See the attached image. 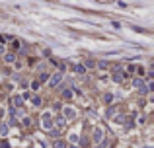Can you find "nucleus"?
Returning a JSON list of instances; mask_svg holds the SVG:
<instances>
[{
	"mask_svg": "<svg viewBox=\"0 0 154 148\" xmlns=\"http://www.w3.org/2000/svg\"><path fill=\"white\" fill-rule=\"evenodd\" d=\"M4 61H6L8 64L14 63V61H16V55H14V53H6V55H4Z\"/></svg>",
	"mask_w": 154,
	"mask_h": 148,
	"instance_id": "nucleus-9",
	"label": "nucleus"
},
{
	"mask_svg": "<svg viewBox=\"0 0 154 148\" xmlns=\"http://www.w3.org/2000/svg\"><path fill=\"white\" fill-rule=\"evenodd\" d=\"M8 133V125L6 123H0V135H6Z\"/></svg>",
	"mask_w": 154,
	"mask_h": 148,
	"instance_id": "nucleus-14",
	"label": "nucleus"
},
{
	"mask_svg": "<svg viewBox=\"0 0 154 148\" xmlns=\"http://www.w3.org/2000/svg\"><path fill=\"white\" fill-rule=\"evenodd\" d=\"M78 138H80V137H78V135H70V142L74 144V142H78Z\"/></svg>",
	"mask_w": 154,
	"mask_h": 148,
	"instance_id": "nucleus-18",
	"label": "nucleus"
},
{
	"mask_svg": "<svg viewBox=\"0 0 154 148\" xmlns=\"http://www.w3.org/2000/svg\"><path fill=\"white\" fill-rule=\"evenodd\" d=\"M12 47H14V49H18V47H20V43L16 41V39H12Z\"/></svg>",
	"mask_w": 154,
	"mask_h": 148,
	"instance_id": "nucleus-23",
	"label": "nucleus"
},
{
	"mask_svg": "<svg viewBox=\"0 0 154 148\" xmlns=\"http://www.w3.org/2000/svg\"><path fill=\"white\" fill-rule=\"evenodd\" d=\"M72 70H74V72H76V74H84V72H86V68H84V64H74V66H72Z\"/></svg>",
	"mask_w": 154,
	"mask_h": 148,
	"instance_id": "nucleus-8",
	"label": "nucleus"
},
{
	"mask_svg": "<svg viewBox=\"0 0 154 148\" xmlns=\"http://www.w3.org/2000/svg\"><path fill=\"white\" fill-rule=\"evenodd\" d=\"M113 80H115V82H123V80H125V72H123L121 68H117V70H115V74H113Z\"/></svg>",
	"mask_w": 154,
	"mask_h": 148,
	"instance_id": "nucleus-4",
	"label": "nucleus"
},
{
	"mask_svg": "<svg viewBox=\"0 0 154 148\" xmlns=\"http://www.w3.org/2000/svg\"><path fill=\"white\" fill-rule=\"evenodd\" d=\"M103 99H105V103H109L111 99H113V95H111V94H105V97H103Z\"/></svg>",
	"mask_w": 154,
	"mask_h": 148,
	"instance_id": "nucleus-21",
	"label": "nucleus"
},
{
	"mask_svg": "<svg viewBox=\"0 0 154 148\" xmlns=\"http://www.w3.org/2000/svg\"><path fill=\"white\" fill-rule=\"evenodd\" d=\"M63 113H65V119H72V117L76 115V111H74V109H72V107H65V109H63Z\"/></svg>",
	"mask_w": 154,
	"mask_h": 148,
	"instance_id": "nucleus-5",
	"label": "nucleus"
},
{
	"mask_svg": "<svg viewBox=\"0 0 154 148\" xmlns=\"http://www.w3.org/2000/svg\"><path fill=\"white\" fill-rule=\"evenodd\" d=\"M133 86L139 90V94H146V84H144L143 78H135V80H133Z\"/></svg>",
	"mask_w": 154,
	"mask_h": 148,
	"instance_id": "nucleus-2",
	"label": "nucleus"
},
{
	"mask_svg": "<svg viewBox=\"0 0 154 148\" xmlns=\"http://www.w3.org/2000/svg\"><path fill=\"white\" fill-rule=\"evenodd\" d=\"M41 127L45 131H53V121H51V113H43L41 117Z\"/></svg>",
	"mask_w": 154,
	"mask_h": 148,
	"instance_id": "nucleus-1",
	"label": "nucleus"
},
{
	"mask_svg": "<svg viewBox=\"0 0 154 148\" xmlns=\"http://www.w3.org/2000/svg\"><path fill=\"white\" fill-rule=\"evenodd\" d=\"M31 90H39V82H37V80L31 82Z\"/></svg>",
	"mask_w": 154,
	"mask_h": 148,
	"instance_id": "nucleus-22",
	"label": "nucleus"
},
{
	"mask_svg": "<svg viewBox=\"0 0 154 148\" xmlns=\"http://www.w3.org/2000/svg\"><path fill=\"white\" fill-rule=\"evenodd\" d=\"M0 55H6V49H4V45H0Z\"/></svg>",
	"mask_w": 154,
	"mask_h": 148,
	"instance_id": "nucleus-24",
	"label": "nucleus"
},
{
	"mask_svg": "<svg viewBox=\"0 0 154 148\" xmlns=\"http://www.w3.org/2000/svg\"><path fill=\"white\" fill-rule=\"evenodd\" d=\"M61 80H63V72H57V74H53V76L49 78V86H51V88H57V86L61 84Z\"/></svg>",
	"mask_w": 154,
	"mask_h": 148,
	"instance_id": "nucleus-3",
	"label": "nucleus"
},
{
	"mask_svg": "<svg viewBox=\"0 0 154 148\" xmlns=\"http://www.w3.org/2000/svg\"><path fill=\"white\" fill-rule=\"evenodd\" d=\"M101 140H103V131H101V129H96V131H94V142L98 144Z\"/></svg>",
	"mask_w": 154,
	"mask_h": 148,
	"instance_id": "nucleus-6",
	"label": "nucleus"
},
{
	"mask_svg": "<svg viewBox=\"0 0 154 148\" xmlns=\"http://www.w3.org/2000/svg\"><path fill=\"white\" fill-rule=\"evenodd\" d=\"M63 97L65 99H70L72 97V90H63Z\"/></svg>",
	"mask_w": 154,
	"mask_h": 148,
	"instance_id": "nucleus-13",
	"label": "nucleus"
},
{
	"mask_svg": "<svg viewBox=\"0 0 154 148\" xmlns=\"http://www.w3.org/2000/svg\"><path fill=\"white\" fill-rule=\"evenodd\" d=\"M47 80H49V74L43 72V74H41V82H47Z\"/></svg>",
	"mask_w": 154,
	"mask_h": 148,
	"instance_id": "nucleus-20",
	"label": "nucleus"
},
{
	"mask_svg": "<svg viewBox=\"0 0 154 148\" xmlns=\"http://www.w3.org/2000/svg\"><path fill=\"white\" fill-rule=\"evenodd\" d=\"M10 144H8V140H0V148H8Z\"/></svg>",
	"mask_w": 154,
	"mask_h": 148,
	"instance_id": "nucleus-19",
	"label": "nucleus"
},
{
	"mask_svg": "<svg viewBox=\"0 0 154 148\" xmlns=\"http://www.w3.org/2000/svg\"><path fill=\"white\" fill-rule=\"evenodd\" d=\"M23 125L29 127V125H31V119H29V117H23Z\"/></svg>",
	"mask_w": 154,
	"mask_h": 148,
	"instance_id": "nucleus-16",
	"label": "nucleus"
},
{
	"mask_svg": "<svg viewBox=\"0 0 154 148\" xmlns=\"http://www.w3.org/2000/svg\"><path fill=\"white\" fill-rule=\"evenodd\" d=\"M65 123H66V119H65L63 115H61V117H57V121H55V125H57V127H61V129H63V127H65Z\"/></svg>",
	"mask_w": 154,
	"mask_h": 148,
	"instance_id": "nucleus-10",
	"label": "nucleus"
},
{
	"mask_svg": "<svg viewBox=\"0 0 154 148\" xmlns=\"http://www.w3.org/2000/svg\"><path fill=\"white\" fill-rule=\"evenodd\" d=\"M12 103H14V107H22L23 105L22 95H14V97H12Z\"/></svg>",
	"mask_w": 154,
	"mask_h": 148,
	"instance_id": "nucleus-7",
	"label": "nucleus"
},
{
	"mask_svg": "<svg viewBox=\"0 0 154 148\" xmlns=\"http://www.w3.org/2000/svg\"><path fill=\"white\" fill-rule=\"evenodd\" d=\"M53 148H66V142L65 140H55L53 142Z\"/></svg>",
	"mask_w": 154,
	"mask_h": 148,
	"instance_id": "nucleus-11",
	"label": "nucleus"
},
{
	"mask_svg": "<svg viewBox=\"0 0 154 148\" xmlns=\"http://www.w3.org/2000/svg\"><path fill=\"white\" fill-rule=\"evenodd\" d=\"M31 103H33V105H35V107H39V105H41V97H39V95H33Z\"/></svg>",
	"mask_w": 154,
	"mask_h": 148,
	"instance_id": "nucleus-12",
	"label": "nucleus"
},
{
	"mask_svg": "<svg viewBox=\"0 0 154 148\" xmlns=\"http://www.w3.org/2000/svg\"><path fill=\"white\" fill-rule=\"evenodd\" d=\"M98 68H99V70H105V68H107V61H99Z\"/></svg>",
	"mask_w": 154,
	"mask_h": 148,
	"instance_id": "nucleus-15",
	"label": "nucleus"
},
{
	"mask_svg": "<svg viewBox=\"0 0 154 148\" xmlns=\"http://www.w3.org/2000/svg\"><path fill=\"white\" fill-rule=\"evenodd\" d=\"M70 148H80V146H78V144H72V146H70Z\"/></svg>",
	"mask_w": 154,
	"mask_h": 148,
	"instance_id": "nucleus-26",
	"label": "nucleus"
},
{
	"mask_svg": "<svg viewBox=\"0 0 154 148\" xmlns=\"http://www.w3.org/2000/svg\"><path fill=\"white\" fill-rule=\"evenodd\" d=\"M146 92H154V84H152V82L146 84Z\"/></svg>",
	"mask_w": 154,
	"mask_h": 148,
	"instance_id": "nucleus-17",
	"label": "nucleus"
},
{
	"mask_svg": "<svg viewBox=\"0 0 154 148\" xmlns=\"http://www.w3.org/2000/svg\"><path fill=\"white\" fill-rule=\"evenodd\" d=\"M2 43H4V35H0V45H2Z\"/></svg>",
	"mask_w": 154,
	"mask_h": 148,
	"instance_id": "nucleus-25",
	"label": "nucleus"
}]
</instances>
